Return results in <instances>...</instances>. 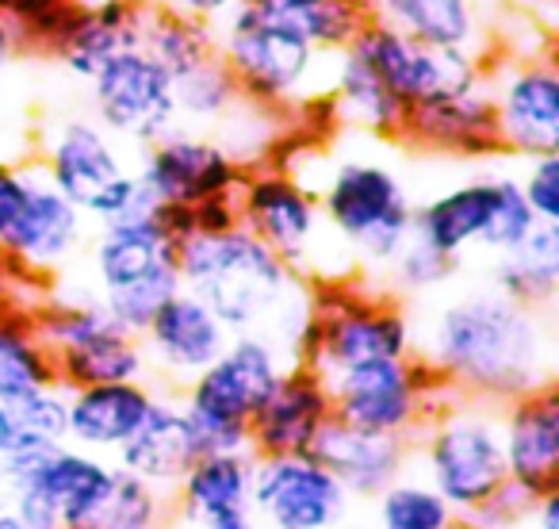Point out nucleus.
<instances>
[{
  "label": "nucleus",
  "mask_w": 559,
  "mask_h": 529,
  "mask_svg": "<svg viewBox=\"0 0 559 529\" xmlns=\"http://www.w3.org/2000/svg\"><path fill=\"white\" fill-rule=\"evenodd\" d=\"M326 388L337 422L368 430V434L406 437V442L418 434L421 422L437 407L452 399V391L437 380V373L418 353L349 368L326 380Z\"/></svg>",
  "instance_id": "9b49d317"
},
{
  "label": "nucleus",
  "mask_w": 559,
  "mask_h": 529,
  "mask_svg": "<svg viewBox=\"0 0 559 529\" xmlns=\"http://www.w3.org/2000/svg\"><path fill=\"white\" fill-rule=\"evenodd\" d=\"M200 529H261L253 518H223V521H207V526H200Z\"/></svg>",
  "instance_id": "3c124183"
},
{
  "label": "nucleus",
  "mask_w": 559,
  "mask_h": 529,
  "mask_svg": "<svg viewBox=\"0 0 559 529\" xmlns=\"http://www.w3.org/2000/svg\"><path fill=\"white\" fill-rule=\"evenodd\" d=\"M88 242V219L43 177L35 165L32 192H27V208L20 223L12 226L9 242L0 246V257L24 273H58L62 264L85 249Z\"/></svg>",
  "instance_id": "412c9836"
},
{
  "label": "nucleus",
  "mask_w": 559,
  "mask_h": 529,
  "mask_svg": "<svg viewBox=\"0 0 559 529\" xmlns=\"http://www.w3.org/2000/svg\"><path fill=\"white\" fill-rule=\"evenodd\" d=\"M4 131H9V127H4V111H0V139H4ZM4 157V154H0Z\"/></svg>",
  "instance_id": "5fc2aeb1"
},
{
  "label": "nucleus",
  "mask_w": 559,
  "mask_h": 529,
  "mask_svg": "<svg viewBox=\"0 0 559 529\" xmlns=\"http://www.w3.org/2000/svg\"><path fill=\"white\" fill-rule=\"evenodd\" d=\"M372 529H467L426 475L403 472L372 498Z\"/></svg>",
  "instance_id": "c9c22d12"
},
{
  "label": "nucleus",
  "mask_w": 559,
  "mask_h": 529,
  "mask_svg": "<svg viewBox=\"0 0 559 529\" xmlns=\"http://www.w3.org/2000/svg\"><path fill=\"white\" fill-rule=\"evenodd\" d=\"M200 452H203L200 437H195L180 399L173 396V391H157L150 414L131 434V442L111 457V465H116L119 472L134 475V480L150 483V487L169 495Z\"/></svg>",
  "instance_id": "5701e85b"
},
{
  "label": "nucleus",
  "mask_w": 559,
  "mask_h": 529,
  "mask_svg": "<svg viewBox=\"0 0 559 529\" xmlns=\"http://www.w3.org/2000/svg\"><path fill=\"white\" fill-rule=\"evenodd\" d=\"M0 529H32L24 521V514L16 510V503H12L4 491H0Z\"/></svg>",
  "instance_id": "09e8293b"
},
{
  "label": "nucleus",
  "mask_w": 559,
  "mask_h": 529,
  "mask_svg": "<svg viewBox=\"0 0 559 529\" xmlns=\"http://www.w3.org/2000/svg\"><path fill=\"white\" fill-rule=\"evenodd\" d=\"M234 211H238V223L253 238H261L280 261H288L299 277L311 281L326 273L322 254H330V246L337 242L322 223L314 192L284 165H249L234 188Z\"/></svg>",
  "instance_id": "9d476101"
},
{
  "label": "nucleus",
  "mask_w": 559,
  "mask_h": 529,
  "mask_svg": "<svg viewBox=\"0 0 559 529\" xmlns=\"http://www.w3.org/2000/svg\"><path fill=\"white\" fill-rule=\"evenodd\" d=\"M490 289L510 296L513 304L551 311L559 296V226L536 223L518 246L498 254Z\"/></svg>",
  "instance_id": "2f4dec72"
},
{
  "label": "nucleus",
  "mask_w": 559,
  "mask_h": 529,
  "mask_svg": "<svg viewBox=\"0 0 559 529\" xmlns=\"http://www.w3.org/2000/svg\"><path fill=\"white\" fill-rule=\"evenodd\" d=\"M142 27H146V12L131 9L123 0H88V4H78V12L50 43L47 55L73 81L88 85L116 55L142 47Z\"/></svg>",
  "instance_id": "393cba45"
},
{
  "label": "nucleus",
  "mask_w": 559,
  "mask_h": 529,
  "mask_svg": "<svg viewBox=\"0 0 559 529\" xmlns=\"http://www.w3.org/2000/svg\"><path fill=\"white\" fill-rule=\"evenodd\" d=\"M307 188L319 200L326 231L365 273L380 277L414 238L411 192L380 157H337L322 180Z\"/></svg>",
  "instance_id": "423d86ee"
},
{
  "label": "nucleus",
  "mask_w": 559,
  "mask_h": 529,
  "mask_svg": "<svg viewBox=\"0 0 559 529\" xmlns=\"http://www.w3.org/2000/svg\"><path fill=\"white\" fill-rule=\"evenodd\" d=\"M157 399L150 380L66 388V442L96 457H116Z\"/></svg>",
  "instance_id": "4be33fe9"
},
{
  "label": "nucleus",
  "mask_w": 559,
  "mask_h": 529,
  "mask_svg": "<svg viewBox=\"0 0 559 529\" xmlns=\"http://www.w3.org/2000/svg\"><path fill=\"white\" fill-rule=\"evenodd\" d=\"M349 55H357L368 70H376V78L406 104V111L414 104L472 93L487 81V58L483 55L421 47L380 20H368L360 27V35L349 43Z\"/></svg>",
  "instance_id": "ddd939ff"
},
{
  "label": "nucleus",
  "mask_w": 559,
  "mask_h": 529,
  "mask_svg": "<svg viewBox=\"0 0 559 529\" xmlns=\"http://www.w3.org/2000/svg\"><path fill=\"white\" fill-rule=\"evenodd\" d=\"M238 4L241 0H165V9L169 12L188 16V20H200V24H211V27H215L223 16H230Z\"/></svg>",
  "instance_id": "c03bdc74"
},
{
  "label": "nucleus",
  "mask_w": 559,
  "mask_h": 529,
  "mask_svg": "<svg viewBox=\"0 0 559 529\" xmlns=\"http://www.w3.org/2000/svg\"><path fill=\"white\" fill-rule=\"evenodd\" d=\"M536 226V215L528 211L525 196H521L518 173H498V192H495V208H490V219L483 226L479 249L487 254H506L513 249L528 231Z\"/></svg>",
  "instance_id": "a19ab883"
},
{
  "label": "nucleus",
  "mask_w": 559,
  "mask_h": 529,
  "mask_svg": "<svg viewBox=\"0 0 559 529\" xmlns=\"http://www.w3.org/2000/svg\"><path fill=\"white\" fill-rule=\"evenodd\" d=\"M142 47L169 70V78H177L180 70L203 62L215 55V27L200 24V20L177 16L169 9L146 12V27H142Z\"/></svg>",
  "instance_id": "4c0bfd02"
},
{
  "label": "nucleus",
  "mask_w": 559,
  "mask_h": 529,
  "mask_svg": "<svg viewBox=\"0 0 559 529\" xmlns=\"http://www.w3.org/2000/svg\"><path fill=\"white\" fill-rule=\"evenodd\" d=\"M403 142L433 154H452V157H495L498 134H495V111H490L487 81L472 93L444 96V101L414 104L406 111L403 124Z\"/></svg>",
  "instance_id": "a878e982"
},
{
  "label": "nucleus",
  "mask_w": 559,
  "mask_h": 529,
  "mask_svg": "<svg viewBox=\"0 0 559 529\" xmlns=\"http://www.w3.org/2000/svg\"><path fill=\"white\" fill-rule=\"evenodd\" d=\"M334 419L330 388L307 365H292L249 419L253 457H304L314 449L326 422Z\"/></svg>",
  "instance_id": "aec40b11"
},
{
  "label": "nucleus",
  "mask_w": 559,
  "mask_h": 529,
  "mask_svg": "<svg viewBox=\"0 0 559 529\" xmlns=\"http://www.w3.org/2000/svg\"><path fill=\"white\" fill-rule=\"evenodd\" d=\"M311 457L342 483L349 498H376L388 483H395L403 472H411V442L406 437L368 434V430L345 426L330 419L326 430L314 442Z\"/></svg>",
  "instance_id": "b1692460"
},
{
  "label": "nucleus",
  "mask_w": 559,
  "mask_h": 529,
  "mask_svg": "<svg viewBox=\"0 0 559 529\" xmlns=\"http://www.w3.org/2000/svg\"><path fill=\"white\" fill-rule=\"evenodd\" d=\"M460 261L437 254V249L421 246L418 238H411L403 249L395 254V261L383 269V292L395 299H414V296H429V292L444 289V284L456 277Z\"/></svg>",
  "instance_id": "58836bf2"
},
{
  "label": "nucleus",
  "mask_w": 559,
  "mask_h": 529,
  "mask_svg": "<svg viewBox=\"0 0 559 529\" xmlns=\"http://www.w3.org/2000/svg\"><path fill=\"white\" fill-rule=\"evenodd\" d=\"M16 55H20V39H16V32H12L9 20L0 16V81H4V73L12 70Z\"/></svg>",
  "instance_id": "49530a36"
},
{
  "label": "nucleus",
  "mask_w": 559,
  "mask_h": 529,
  "mask_svg": "<svg viewBox=\"0 0 559 529\" xmlns=\"http://www.w3.org/2000/svg\"><path fill=\"white\" fill-rule=\"evenodd\" d=\"M521 12H525V20H544V24H551V9H556V0H513Z\"/></svg>",
  "instance_id": "8fccbe9b"
},
{
  "label": "nucleus",
  "mask_w": 559,
  "mask_h": 529,
  "mask_svg": "<svg viewBox=\"0 0 559 529\" xmlns=\"http://www.w3.org/2000/svg\"><path fill=\"white\" fill-rule=\"evenodd\" d=\"M411 452L418 457L421 475L460 518L510 487L498 407L452 396L421 422V430L411 437Z\"/></svg>",
  "instance_id": "0eeeda50"
},
{
  "label": "nucleus",
  "mask_w": 559,
  "mask_h": 529,
  "mask_svg": "<svg viewBox=\"0 0 559 529\" xmlns=\"http://www.w3.org/2000/svg\"><path fill=\"white\" fill-rule=\"evenodd\" d=\"M55 373L62 388H85V384H119V380H150L146 353L139 334L111 322L108 330L85 338L73 350L58 353Z\"/></svg>",
  "instance_id": "473e14b6"
},
{
  "label": "nucleus",
  "mask_w": 559,
  "mask_h": 529,
  "mask_svg": "<svg viewBox=\"0 0 559 529\" xmlns=\"http://www.w3.org/2000/svg\"><path fill=\"white\" fill-rule=\"evenodd\" d=\"M66 445V388L27 391L0 399V475L32 465L35 457Z\"/></svg>",
  "instance_id": "7c9ffc66"
},
{
  "label": "nucleus",
  "mask_w": 559,
  "mask_h": 529,
  "mask_svg": "<svg viewBox=\"0 0 559 529\" xmlns=\"http://www.w3.org/2000/svg\"><path fill=\"white\" fill-rule=\"evenodd\" d=\"M353 498L311 457H253L249 514L261 529H342Z\"/></svg>",
  "instance_id": "f3484780"
},
{
  "label": "nucleus",
  "mask_w": 559,
  "mask_h": 529,
  "mask_svg": "<svg viewBox=\"0 0 559 529\" xmlns=\"http://www.w3.org/2000/svg\"><path fill=\"white\" fill-rule=\"evenodd\" d=\"M372 20L403 32L421 47L472 50L490 58L487 12L472 0H368Z\"/></svg>",
  "instance_id": "c85d7f7f"
},
{
  "label": "nucleus",
  "mask_w": 559,
  "mask_h": 529,
  "mask_svg": "<svg viewBox=\"0 0 559 529\" xmlns=\"http://www.w3.org/2000/svg\"><path fill=\"white\" fill-rule=\"evenodd\" d=\"M241 165L218 139L177 127L165 139L150 142L134 157V177L157 208L195 211L211 200H230L241 180Z\"/></svg>",
  "instance_id": "dca6fc26"
},
{
  "label": "nucleus",
  "mask_w": 559,
  "mask_h": 529,
  "mask_svg": "<svg viewBox=\"0 0 559 529\" xmlns=\"http://www.w3.org/2000/svg\"><path fill=\"white\" fill-rule=\"evenodd\" d=\"M487 96L502 154L521 162L559 154V70L551 50L487 58Z\"/></svg>",
  "instance_id": "f8f14e48"
},
{
  "label": "nucleus",
  "mask_w": 559,
  "mask_h": 529,
  "mask_svg": "<svg viewBox=\"0 0 559 529\" xmlns=\"http://www.w3.org/2000/svg\"><path fill=\"white\" fill-rule=\"evenodd\" d=\"M177 273L230 334H264L296 361L314 289L241 223L188 231L177 242Z\"/></svg>",
  "instance_id": "f03ea898"
},
{
  "label": "nucleus",
  "mask_w": 559,
  "mask_h": 529,
  "mask_svg": "<svg viewBox=\"0 0 559 529\" xmlns=\"http://www.w3.org/2000/svg\"><path fill=\"white\" fill-rule=\"evenodd\" d=\"M173 518L169 495L134 475L119 472L111 475L104 498L81 518L78 529H165Z\"/></svg>",
  "instance_id": "e433bc0d"
},
{
  "label": "nucleus",
  "mask_w": 559,
  "mask_h": 529,
  "mask_svg": "<svg viewBox=\"0 0 559 529\" xmlns=\"http://www.w3.org/2000/svg\"><path fill=\"white\" fill-rule=\"evenodd\" d=\"M518 185L536 223L559 226V154L528 157L525 169L518 173Z\"/></svg>",
  "instance_id": "37998d69"
},
{
  "label": "nucleus",
  "mask_w": 559,
  "mask_h": 529,
  "mask_svg": "<svg viewBox=\"0 0 559 529\" xmlns=\"http://www.w3.org/2000/svg\"><path fill=\"white\" fill-rule=\"evenodd\" d=\"M495 192L498 173H479V177H467L460 185L444 188V192L429 196L426 203L414 208V238L460 261L467 249H479L483 226H487L490 208H495Z\"/></svg>",
  "instance_id": "bb28decb"
},
{
  "label": "nucleus",
  "mask_w": 559,
  "mask_h": 529,
  "mask_svg": "<svg viewBox=\"0 0 559 529\" xmlns=\"http://www.w3.org/2000/svg\"><path fill=\"white\" fill-rule=\"evenodd\" d=\"M111 475L116 465L108 457L66 442L32 465L0 475V491L16 503L32 529H78L81 518L104 498Z\"/></svg>",
  "instance_id": "2eb2a0df"
},
{
  "label": "nucleus",
  "mask_w": 559,
  "mask_h": 529,
  "mask_svg": "<svg viewBox=\"0 0 559 529\" xmlns=\"http://www.w3.org/2000/svg\"><path fill=\"white\" fill-rule=\"evenodd\" d=\"M249 472H253V452H200L169 491L173 518H185L195 529L207 521L246 518Z\"/></svg>",
  "instance_id": "cd10ccee"
},
{
  "label": "nucleus",
  "mask_w": 559,
  "mask_h": 529,
  "mask_svg": "<svg viewBox=\"0 0 559 529\" xmlns=\"http://www.w3.org/2000/svg\"><path fill=\"white\" fill-rule=\"evenodd\" d=\"M88 289L104 311L131 334H142L146 322L180 292L177 238H173L165 211L142 200L131 211L96 223L88 234Z\"/></svg>",
  "instance_id": "20e7f679"
},
{
  "label": "nucleus",
  "mask_w": 559,
  "mask_h": 529,
  "mask_svg": "<svg viewBox=\"0 0 559 529\" xmlns=\"http://www.w3.org/2000/svg\"><path fill=\"white\" fill-rule=\"evenodd\" d=\"M326 108L334 111L337 124L376 139H399L406 124V104L349 50L330 58Z\"/></svg>",
  "instance_id": "c756f323"
},
{
  "label": "nucleus",
  "mask_w": 559,
  "mask_h": 529,
  "mask_svg": "<svg viewBox=\"0 0 559 529\" xmlns=\"http://www.w3.org/2000/svg\"><path fill=\"white\" fill-rule=\"evenodd\" d=\"M472 4H479L483 12H490V9H495V4H498V0H472Z\"/></svg>",
  "instance_id": "864d4df0"
},
{
  "label": "nucleus",
  "mask_w": 559,
  "mask_h": 529,
  "mask_svg": "<svg viewBox=\"0 0 559 529\" xmlns=\"http://www.w3.org/2000/svg\"><path fill=\"white\" fill-rule=\"evenodd\" d=\"M502 457L510 487L528 503L559 491V391L540 388L498 407Z\"/></svg>",
  "instance_id": "6ab92c4d"
},
{
  "label": "nucleus",
  "mask_w": 559,
  "mask_h": 529,
  "mask_svg": "<svg viewBox=\"0 0 559 529\" xmlns=\"http://www.w3.org/2000/svg\"><path fill=\"white\" fill-rule=\"evenodd\" d=\"M85 89L88 116L123 146L142 150L180 127L173 78L146 47L116 55Z\"/></svg>",
  "instance_id": "4468645a"
},
{
  "label": "nucleus",
  "mask_w": 559,
  "mask_h": 529,
  "mask_svg": "<svg viewBox=\"0 0 559 529\" xmlns=\"http://www.w3.org/2000/svg\"><path fill=\"white\" fill-rule=\"evenodd\" d=\"M35 165L93 223H108L142 200L123 142L111 139L93 116H66L50 124Z\"/></svg>",
  "instance_id": "1a4fd4ad"
},
{
  "label": "nucleus",
  "mask_w": 559,
  "mask_h": 529,
  "mask_svg": "<svg viewBox=\"0 0 559 529\" xmlns=\"http://www.w3.org/2000/svg\"><path fill=\"white\" fill-rule=\"evenodd\" d=\"M58 384L55 357L43 345L32 315H0V399Z\"/></svg>",
  "instance_id": "f704fd0d"
},
{
  "label": "nucleus",
  "mask_w": 559,
  "mask_h": 529,
  "mask_svg": "<svg viewBox=\"0 0 559 529\" xmlns=\"http://www.w3.org/2000/svg\"><path fill=\"white\" fill-rule=\"evenodd\" d=\"M372 20V9L368 0H319L304 16L296 20L299 32L314 43V50L326 58L349 50V43L360 35V27Z\"/></svg>",
  "instance_id": "ea45409f"
},
{
  "label": "nucleus",
  "mask_w": 559,
  "mask_h": 529,
  "mask_svg": "<svg viewBox=\"0 0 559 529\" xmlns=\"http://www.w3.org/2000/svg\"><path fill=\"white\" fill-rule=\"evenodd\" d=\"M123 4H131V9H139V12H154V9H165V0H123Z\"/></svg>",
  "instance_id": "603ef678"
},
{
  "label": "nucleus",
  "mask_w": 559,
  "mask_h": 529,
  "mask_svg": "<svg viewBox=\"0 0 559 529\" xmlns=\"http://www.w3.org/2000/svg\"><path fill=\"white\" fill-rule=\"evenodd\" d=\"M142 353L150 365V384L157 391L177 396L185 384H192L211 361L230 342V330L192 296L180 289L139 334Z\"/></svg>",
  "instance_id": "a211bd4d"
},
{
  "label": "nucleus",
  "mask_w": 559,
  "mask_h": 529,
  "mask_svg": "<svg viewBox=\"0 0 559 529\" xmlns=\"http://www.w3.org/2000/svg\"><path fill=\"white\" fill-rule=\"evenodd\" d=\"M414 322L403 299L357 281H322L311 296V319L299 338L296 365H307L322 380L414 353Z\"/></svg>",
  "instance_id": "39448f33"
},
{
  "label": "nucleus",
  "mask_w": 559,
  "mask_h": 529,
  "mask_svg": "<svg viewBox=\"0 0 559 529\" xmlns=\"http://www.w3.org/2000/svg\"><path fill=\"white\" fill-rule=\"evenodd\" d=\"M173 101H177V124L203 134H215L246 104L218 50L173 78Z\"/></svg>",
  "instance_id": "72a5a7b5"
},
{
  "label": "nucleus",
  "mask_w": 559,
  "mask_h": 529,
  "mask_svg": "<svg viewBox=\"0 0 559 529\" xmlns=\"http://www.w3.org/2000/svg\"><path fill=\"white\" fill-rule=\"evenodd\" d=\"M525 521H528V529H559V491L536 498V503L528 506Z\"/></svg>",
  "instance_id": "a18cd8bd"
},
{
  "label": "nucleus",
  "mask_w": 559,
  "mask_h": 529,
  "mask_svg": "<svg viewBox=\"0 0 559 529\" xmlns=\"http://www.w3.org/2000/svg\"><path fill=\"white\" fill-rule=\"evenodd\" d=\"M296 365L264 334H230L215 361L177 391L203 452H249V419Z\"/></svg>",
  "instance_id": "6e6552de"
},
{
  "label": "nucleus",
  "mask_w": 559,
  "mask_h": 529,
  "mask_svg": "<svg viewBox=\"0 0 559 529\" xmlns=\"http://www.w3.org/2000/svg\"><path fill=\"white\" fill-rule=\"evenodd\" d=\"M73 12H78V0H0V16L12 24L20 50L39 47L43 55L62 35V27L70 24Z\"/></svg>",
  "instance_id": "79ce46f5"
},
{
  "label": "nucleus",
  "mask_w": 559,
  "mask_h": 529,
  "mask_svg": "<svg viewBox=\"0 0 559 529\" xmlns=\"http://www.w3.org/2000/svg\"><path fill=\"white\" fill-rule=\"evenodd\" d=\"M249 4H257V9H264V12H276V16L299 20L311 4H319V0H249Z\"/></svg>",
  "instance_id": "de8ad7c7"
},
{
  "label": "nucleus",
  "mask_w": 559,
  "mask_h": 529,
  "mask_svg": "<svg viewBox=\"0 0 559 529\" xmlns=\"http://www.w3.org/2000/svg\"><path fill=\"white\" fill-rule=\"evenodd\" d=\"M215 47L241 101L272 116L284 119L288 111L326 101L330 58L314 50L296 20L241 0L230 16L215 24Z\"/></svg>",
  "instance_id": "7ed1b4c3"
},
{
  "label": "nucleus",
  "mask_w": 559,
  "mask_h": 529,
  "mask_svg": "<svg viewBox=\"0 0 559 529\" xmlns=\"http://www.w3.org/2000/svg\"><path fill=\"white\" fill-rule=\"evenodd\" d=\"M414 353L452 396L487 407H506L556 384L551 311L513 304L490 284L444 299L414 334Z\"/></svg>",
  "instance_id": "f257e3e1"
}]
</instances>
